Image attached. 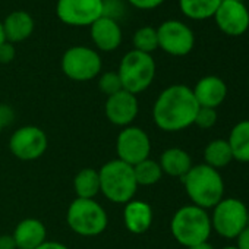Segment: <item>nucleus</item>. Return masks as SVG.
<instances>
[{
  "label": "nucleus",
  "instance_id": "nucleus-1",
  "mask_svg": "<svg viewBox=\"0 0 249 249\" xmlns=\"http://www.w3.org/2000/svg\"><path fill=\"white\" fill-rule=\"evenodd\" d=\"M198 108L194 91L186 85L175 84L163 89L157 97L153 119L161 131L178 132L194 124Z\"/></svg>",
  "mask_w": 249,
  "mask_h": 249
},
{
  "label": "nucleus",
  "instance_id": "nucleus-2",
  "mask_svg": "<svg viewBox=\"0 0 249 249\" xmlns=\"http://www.w3.org/2000/svg\"><path fill=\"white\" fill-rule=\"evenodd\" d=\"M188 196L192 199L194 205L199 208H214L224 194V183L218 170L207 166L198 164L182 178Z\"/></svg>",
  "mask_w": 249,
  "mask_h": 249
},
{
  "label": "nucleus",
  "instance_id": "nucleus-3",
  "mask_svg": "<svg viewBox=\"0 0 249 249\" xmlns=\"http://www.w3.org/2000/svg\"><path fill=\"white\" fill-rule=\"evenodd\" d=\"M100 192L114 204H128L137 194V179L134 167L120 161L110 160L98 170Z\"/></svg>",
  "mask_w": 249,
  "mask_h": 249
},
{
  "label": "nucleus",
  "instance_id": "nucleus-4",
  "mask_svg": "<svg viewBox=\"0 0 249 249\" xmlns=\"http://www.w3.org/2000/svg\"><path fill=\"white\" fill-rule=\"evenodd\" d=\"M211 229L210 215L204 208L196 205H185L179 208L170 223L173 237L186 248L207 242Z\"/></svg>",
  "mask_w": 249,
  "mask_h": 249
},
{
  "label": "nucleus",
  "instance_id": "nucleus-5",
  "mask_svg": "<svg viewBox=\"0 0 249 249\" xmlns=\"http://www.w3.org/2000/svg\"><path fill=\"white\" fill-rule=\"evenodd\" d=\"M117 73L124 91L134 95L144 92L156 78L154 57L138 50H131L122 57Z\"/></svg>",
  "mask_w": 249,
  "mask_h": 249
},
{
  "label": "nucleus",
  "instance_id": "nucleus-6",
  "mask_svg": "<svg viewBox=\"0 0 249 249\" xmlns=\"http://www.w3.org/2000/svg\"><path fill=\"white\" fill-rule=\"evenodd\" d=\"M66 221L72 231L79 236H98L108 224L104 208L95 199L75 198L66 213Z\"/></svg>",
  "mask_w": 249,
  "mask_h": 249
},
{
  "label": "nucleus",
  "instance_id": "nucleus-7",
  "mask_svg": "<svg viewBox=\"0 0 249 249\" xmlns=\"http://www.w3.org/2000/svg\"><path fill=\"white\" fill-rule=\"evenodd\" d=\"M60 66L69 79L87 82L100 75L103 62L97 50L87 46H73L63 53Z\"/></svg>",
  "mask_w": 249,
  "mask_h": 249
},
{
  "label": "nucleus",
  "instance_id": "nucleus-8",
  "mask_svg": "<svg viewBox=\"0 0 249 249\" xmlns=\"http://www.w3.org/2000/svg\"><path fill=\"white\" fill-rule=\"evenodd\" d=\"M249 224V213L246 205L236 199H221L215 207L211 217V227L227 239L237 237Z\"/></svg>",
  "mask_w": 249,
  "mask_h": 249
},
{
  "label": "nucleus",
  "instance_id": "nucleus-9",
  "mask_svg": "<svg viewBox=\"0 0 249 249\" xmlns=\"http://www.w3.org/2000/svg\"><path fill=\"white\" fill-rule=\"evenodd\" d=\"M104 0H57L56 15L69 27H91L103 17Z\"/></svg>",
  "mask_w": 249,
  "mask_h": 249
},
{
  "label": "nucleus",
  "instance_id": "nucleus-10",
  "mask_svg": "<svg viewBox=\"0 0 249 249\" xmlns=\"http://www.w3.org/2000/svg\"><path fill=\"white\" fill-rule=\"evenodd\" d=\"M159 49L170 56H186L195 46L194 31L182 21L169 19L157 28Z\"/></svg>",
  "mask_w": 249,
  "mask_h": 249
},
{
  "label": "nucleus",
  "instance_id": "nucleus-11",
  "mask_svg": "<svg viewBox=\"0 0 249 249\" xmlns=\"http://www.w3.org/2000/svg\"><path fill=\"white\" fill-rule=\"evenodd\" d=\"M117 159L129 166H135L147 159L151 153V141L147 132L138 126H126L120 131L116 141Z\"/></svg>",
  "mask_w": 249,
  "mask_h": 249
},
{
  "label": "nucleus",
  "instance_id": "nucleus-12",
  "mask_svg": "<svg viewBox=\"0 0 249 249\" xmlns=\"http://www.w3.org/2000/svg\"><path fill=\"white\" fill-rule=\"evenodd\" d=\"M49 147V140L46 132L38 128L28 124V126L18 128L11 140H9V150L14 157L22 161H33L40 159Z\"/></svg>",
  "mask_w": 249,
  "mask_h": 249
},
{
  "label": "nucleus",
  "instance_id": "nucleus-13",
  "mask_svg": "<svg viewBox=\"0 0 249 249\" xmlns=\"http://www.w3.org/2000/svg\"><path fill=\"white\" fill-rule=\"evenodd\" d=\"M213 18L218 30L229 37L243 36L249 28V11L243 2L221 0Z\"/></svg>",
  "mask_w": 249,
  "mask_h": 249
},
{
  "label": "nucleus",
  "instance_id": "nucleus-14",
  "mask_svg": "<svg viewBox=\"0 0 249 249\" xmlns=\"http://www.w3.org/2000/svg\"><path fill=\"white\" fill-rule=\"evenodd\" d=\"M138 98L137 95L128 91H119L110 97H107L104 104V113L110 123L116 126L126 128L138 116Z\"/></svg>",
  "mask_w": 249,
  "mask_h": 249
},
{
  "label": "nucleus",
  "instance_id": "nucleus-15",
  "mask_svg": "<svg viewBox=\"0 0 249 249\" xmlns=\"http://www.w3.org/2000/svg\"><path fill=\"white\" fill-rule=\"evenodd\" d=\"M89 36L94 46L101 52H114L123 40V33L116 19L101 17L89 27Z\"/></svg>",
  "mask_w": 249,
  "mask_h": 249
},
{
  "label": "nucleus",
  "instance_id": "nucleus-16",
  "mask_svg": "<svg viewBox=\"0 0 249 249\" xmlns=\"http://www.w3.org/2000/svg\"><path fill=\"white\" fill-rule=\"evenodd\" d=\"M192 91L198 106L210 108L218 107L227 95V87L224 81L214 75L201 78Z\"/></svg>",
  "mask_w": 249,
  "mask_h": 249
},
{
  "label": "nucleus",
  "instance_id": "nucleus-17",
  "mask_svg": "<svg viewBox=\"0 0 249 249\" xmlns=\"http://www.w3.org/2000/svg\"><path fill=\"white\" fill-rule=\"evenodd\" d=\"M12 236L17 249H37L46 242L47 229L44 223L37 218H24L18 223Z\"/></svg>",
  "mask_w": 249,
  "mask_h": 249
},
{
  "label": "nucleus",
  "instance_id": "nucleus-18",
  "mask_svg": "<svg viewBox=\"0 0 249 249\" xmlns=\"http://www.w3.org/2000/svg\"><path fill=\"white\" fill-rule=\"evenodd\" d=\"M123 223L131 233L141 234L145 233L153 224V208L145 201L132 199L124 204Z\"/></svg>",
  "mask_w": 249,
  "mask_h": 249
},
{
  "label": "nucleus",
  "instance_id": "nucleus-19",
  "mask_svg": "<svg viewBox=\"0 0 249 249\" xmlns=\"http://www.w3.org/2000/svg\"><path fill=\"white\" fill-rule=\"evenodd\" d=\"M2 24H3L6 41H9L12 44L21 43V41H25L27 38H30L36 28L34 18L25 11L11 12Z\"/></svg>",
  "mask_w": 249,
  "mask_h": 249
},
{
  "label": "nucleus",
  "instance_id": "nucleus-20",
  "mask_svg": "<svg viewBox=\"0 0 249 249\" xmlns=\"http://www.w3.org/2000/svg\"><path fill=\"white\" fill-rule=\"evenodd\" d=\"M160 167L163 173L173 178H183L192 169L191 156L182 148H169L161 154Z\"/></svg>",
  "mask_w": 249,
  "mask_h": 249
},
{
  "label": "nucleus",
  "instance_id": "nucleus-21",
  "mask_svg": "<svg viewBox=\"0 0 249 249\" xmlns=\"http://www.w3.org/2000/svg\"><path fill=\"white\" fill-rule=\"evenodd\" d=\"M73 189H75L76 198L94 199L100 194L98 170L92 167H85L79 170L73 179Z\"/></svg>",
  "mask_w": 249,
  "mask_h": 249
},
{
  "label": "nucleus",
  "instance_id": "nucleus-22",
  "mask_svg": "<svg viewBox=\"0 0 249 249\" xmlns=\"http://www.w3.org/2000/svg\"><path fill=\"white\" fill-rule=\"evenodd\" d=\"M227 142L233 159L242 163H249V120H242L236 124Z\"/></svg>",
  "mask_w": 249,
  "mask_h": 249
},
{
  "label": "nucleus",
  "instance_id": "nucleus-23",
  "mask_svg": "<svg viewBox=\"0 0 249 249\" xmlns=\"http://www.w3.org/2000/svg\"><path fill=\"white\" fill-rule=\"evenodd\" d=\"M221 0H179L180 12L191 19L204 21L213 18Z\"/></svg>",
  "mask_w": 249,
  "mask_h": 249
},
{
  "label": "nucleus",
  "instance_id": "nucleus-24",
  "mask_svg": "<svg viewBox=\"0 0 249 249\" xmlns=\"http://www.w3.org/2000/svg\"><path fill=\"white\" fill-rule=\"evenodd\" d=\"M204 159H205V164L215 169V170H218L221 167H226L233 160V154H231L229 142L224 141V140L211 141L205 147Z\"/></svg>",
  "mask_w": 249,
  "mask_h": 249
},
{
  "label": "nucleus",
  "instance_id": "nucleus-25",
  "mask_svg": "<svg viewBox=\"0 0 249 249\" xmlns=\"http://www.w3.org/2000/svg\"><path fill=\"white\" fill-rule=\"evenodd\" d=\"M132 167H134V173H135L138 186L140 185H142V186L156 185L163 176V170H161L160 164L151 159H147Z\"/></svg>",
  "mask_w": 249,
  "mask_h": 249
},
{
  "label": "nucleus",
  "instance_id": "nucleus-26",
  "mask_svg": "<svg viewBox=\"0 0 249 249\" xmlns=\"http://www.w3.org/2000/svg\"><path fill=\"white\" fill-rule=\"evenodd\" d=\"M134 50L151 54L159 49V38H157V28L154 27H141L135 31L134 38Z\"/></svg>",
  "mask_w": 249,
  "mask_h": 249
},
{
  "label": "nucleus",
  "instance_id": "nucleus-27",
  "mask_svg": "<svg viewBox=\"0 0 249 249\" xmlns=\"http://www.w3.org/2000/svg\"><path fill=\"white\" fill-rule=\"evenodd\" d=\"M98 88L103 94H106L107 97L119 92L123 89L122 87V81L119 78V73L114 72V71H110V72H104L100 79H98Z\"/></svg>",
  "mask_w": 249,
  "mask_h": 249
},
{
  "label": "nucleus",
  "instance_id": "nucleus-28",
  "mask_svg": "<svg viewBox=\"0 0 249 249\" xmlns=\"http://www.w3.org/2000/svg\"><path fill=\"white\" fill-rule=\"evenodd\" d=\"M217 122V111L215 108H210V107H199L198 113L195 116V124L202 129H208L211 126H214Z\"/></svg>",
  "mask_w": 249,
  "mask_h": 249
},
{
  "label": "nucleus",
  "instance_id": "nucleus-29",
  "mask_svg": "<svg viewBox=\"0 0 249 249\" xmlns=\"http://www.w3.org/2000/svg\"><path fill=\"white\" fill-rule=\"evenodd\" d=\"M17 56V50H15V44L5 41L3 44H0V63L2 65H8L11 63Z\"/></svg>",
  "mask_w": 249,
  "mask_h": 249
},
{
  "label": "nucleus",
  "instance_id": "nucleus-30",
  "mask_svg": "<svg viewBox=\"0 0 249 249\" xmlns=\"http://www.w3.org/2000/svg\"><path fill=\"white\" fill-rule=\"evenodd\" d=\"M166 0H128V3L141 11H153L161 6Z\"/></svg>",
  "mask_w": 249,
  "mask_h": 249
},
{
  "label": "nucleus",
  "instance_id": "nucleus-31",
  "mask_svg": "<svg viewBox=\"0 0 249 249\" xmlns=\"http://www.w3.org/2000/svg\"><path fill=\"white\" fill-rule=\"evenodd\" d=\"M0 249H17V243H15L12 234L0 236Z\"/></svg>",
  "mask_w": 249,
  "mask_h": 249
},
{
  "label": "nucleus",
  "instance_id": "nucleus-32",
  "mask_svg": "<svg viewBox=\"0 0 249 249\" xmlns=\"http://www.w3.org/2000/svg\"><path fill=\"white\" fill-rule=\"evenodd\" d=\"M237 249H249V226L237 236Z\"/></svg>",
  "mask_w": 249,
  "mask_h": 249
},
{
  "label": "nucleus",
  "instance_id": "nucleus-33",
  "mask_svg": "<svg viewBox=\"0 0 249 249\" xmlns=\"http://www.w3.org/2000/svg\"><path fill=\"white\" fill-rule=\"evenodd\" d=\"M37 249H69L66 245L60 243V242H54V240H46L41 246H38Z\"/></svg>",
  "mask_w": 249,
  "mask_h": 249
},
{
  "label": "nucleus",
  "instance_id": "nucleus-34",
  "mask_svg": "<svg viewBox=\"0 0 249 249\" xmlns=\"http://www.w3.org/2000/svg\"><path fill=\"white\" fill-rule=\"evenodd\" d=\"M189 249H214V248H213V245H210L208 242H204V243H199V245L191 246Z\"/></svg>",
  "mask_w": 249,
  "mask_h": 249
},
{
  "label": "nucleus",
  "instance_id": "nucleus-35",
  "mask_svg": "<svg viewBox=\"0 0 249 249\" xmlns=\"http://www.w3.org/2000/svg\"><path fill=\"white\" fill-rule=\"evenodd\" d=\"M6 41V37H5V31H3V24L0 21V44H3Z\"/></svg>",
  "mask_w": 249,
  "mask_h": 249
},
{
  "label": "nucleus",
  "instance_id": "nucleus-36",
  "mask_svg": "<svg viewBox=\"0 0 249 249\" xmlns=\"http://www.w3.org/2000/svg\"><path fill=\"white\" fill-rule=\"evenodd\" d=\"M3 128H5V124H3L2 119H0V135H2V131H3Z\"/></svg>",
  "mask_w": 249,
  "mask_h": 249
},
{
  "label": "nucleus",
  "instance_id": "nucleus-37",
  "mask_svg": "<svg viewBox=\"0 0 249 249\" xmlns=\"http://www.w3.org/2000/svg\"><path fill=\"white\" fill-rule=\"evenodd\" d=\"M223 249H237V246H226V248H223Z\"/></svg>",
  "mask_w": 249,
  "mask_h": 249
},
{
  "label": "nucleus",
  "instance_id": "nucleus-38",
  "mask_svg": "<svg viewBox=\"0 0 249 249\" xmlns=\"http://www.w3.org/2000/svg\"><path fill=\"white\" fill-rule=\"evenodd\" d=\"M234 2H243V0H234Z\"/></svg>",
  "mask_w": 249,
  "mask_h": 249
}]
</instances>
